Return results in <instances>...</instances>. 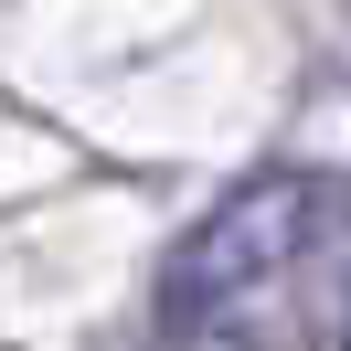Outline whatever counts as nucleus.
<instances>
[{
	"label": "nucleus",
	"mask_w": 351,
	"mask_h": 351,
	"mask_svg": "<svg viewBox=\"0 0 351 351\" xmlns=\"http://www.w3.org/2000/svg\"><path fill=\"white\" fill-rule=\"evenodd\" d=\"M308 234H319V171H256V181H234V192L171 245V266H160V330H171V341L223 330L256 287H277L287 266L308 256Z\"/></svg>",
	"instance_id": "nucleus-1"
}]
</instances>
